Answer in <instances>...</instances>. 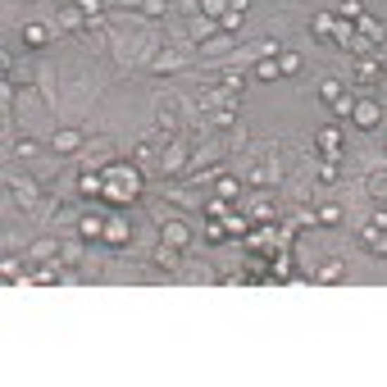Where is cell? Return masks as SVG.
Listing matches in <instances>:
<instances>
[{"mask_svg":"<svg viewBox=\"0 0 387 387\" xmlns=\"http://www.w3.org/2000/svg\"><path fill=\"white\" fill-rule=\"evenodd\" d=\"M278 69H283V77H296V73H301V55L283 51V55H278Z\"/></svg>","mask_w":387,"mask_h":387,"instance_id":"4dcf8cb0","label":"cell"},{"mask_svg":"<svg viewBox=\"0 0 387 387\" xmlns=\"http://www.w3.org/2000/svg\"><path fill=\"white\" fill-rule=\"evenodd\" d=\"M315 141H319V155H324V160H337V155H342V128H333V123L319 128Z\"/></svg>","mask_w":387,"mask_h":387,"instance_id":"8fae6325","label":"cell"},{"mask_svg":"<svg viewBox=\"0 0 387 387\" xmlns=\"http://www.w3.org/2000/svg\"><path fill=\"white\" fill-rule=\"evenodd\" d=\"M215 196L237 201V196H241V178H232V173H219V178H215Z\"/></svg>","mask_w":387,"mask_h":387,"instance_id":"7402d4cb","label":"cell"},{"mask_svg":"<svg viewBox=\"0 0 387 387\" xmlns=\"http://www.w3.org/2000/svg\"><path fill=\"white\" fill-rule=\"evenodd\" d=\"M101 5H105V0H77V9H82L87 18H96V14H101Z\"/></svg>","mask_w":387,"mask_h":387,"instance_id":"b9f144b4","label":"cell"},{"mask_svg":"<svg viewBox=\"0 0 387 387\" xmlns=\"http://www.w3.org/2000/svg\"><path fill=\"white\" fill-rule=\"evenodd\" d=\"M219 32H224V27H219V18H210V14H196L191 27H187L191 42H210V37H219Z\"/></svg>","mask_w":387,"mask_h":387,"instance_id":"7c38bea8","label":"cell"},{"mask_svg":"<svg viewBox=\"0 0 387 387\" xmlns=\"http://www.w3.org/2000/svg\"><path fill=\"white\" fill-rule=\"evenodd\" d=\"M201 14H210V18H224V14H228V0H201Z\"/></svg>","mask_w":387,"mask_h":387,"instance_id":"74e56055","label":"cell"},{"mask_svg":"<svg viewBox=\"0 0 387 387\" xmlns=\"http://www.w3.org/2000/svg\"><path fill=\"white\" fill-rule=\"evenodd\" d=\"M60 283H73V274H64L60 260H42V265L27 274V283H23V287H60Z\"/></svg>","mask_w":387,"mask_h":387,"instance_id":"3957f363","label":"cell"},{"mask_svg":"<svg viewBox=\"0 0 387 387\" xmlns=\"http://www.w3.org/2000/svg\"><path fill=\"white\" fill-rule=\"evenodd\" d=\"M9 196H14V205L32 210L37 205V182L32 178H14V182H9Z\"/></svg>","mask_w":387,"mask_h":387,"instance_id":"4fadbf2b","label":"cell"},{"mask_svg":"<svg viewBox=\"0 0 387 387\" xmlns=\"http://www.w3.org/2000/svg\"><path fill=\"white\" fill-rule=\"evenodd\" d=\"M346 278V260H328L324 269H315V283H342Z\"/></svg>","mask_w":387,"mask_h":387,"instance_id":"603a6c76","label":"cell"},{"mask_svg":"<svg viewBox=\"0 0 387 387\" xmlns=\"http://www.w3.org/2000/svg\"><path fill=\"white\" fill-rule=\"evenodd\" d=\"M82 260V237L69 241V246H60V265H77Z\"/></svg>","mask_w":387,"mask_h":387,"instance_id":"8d00e7d4","label":"cell"},{"mask_svg":"<svg viewBox=\"0 0 387 387\" xmlns=\"http://www.w3.org/2000/svg\"><path fill=\"white\" fill-rule=\"evenodd\" d=\"M246 182H255V187H269V182H278V164H255V169L246 173Z\"/></svg>","mask_w":387,"mask_h":387,"instance_id":"484cf974","label":"cell"},{"mask_svg":"<svg viewBox=\"0 0 387 387\" xmlns=\"http://www.w3.org/2000/svg\"><path fill=\"white\" fill-rule=\"evenodd\" d=\"M155 265L173 274V269L182 265V250H178V246H169V241H160V246H155Z\"/></svg>","mask_w":387,"mask_h":387,"instance_id":"d6986e66","label":"cell"},{"mask_svg":"<svg viewBox=\"0 0 387 387\" xmlns=\"http://www.w3.org/2000/svg\"><path fill=\"white\" fill-rule=\"evenodd\" d=\"M155 123H160V132H178V101L173 96L155 101Z\"/></svg>","mask_w":387,"mask_h":387,"instance_id":"30bf717a","label":"cell"},{"mask_svg":"<svg viewBox=\"0 0 387 387\" xmlns=\"http://www.w3.org/2000/svg\"><path fill=\"white\" fill-rule=\"evenodd\" d=\"M383 60H379V55H360V60H355V69H351V82L355 87H379L383 82Z\"/></svg>","mask_w":387,"mask_h":387,"instance_id":"8992f818","label":"cell"},{"mask_svg":"<svg viewBox=\"0 0 387 387\" xmlns=\"http://www.w3.org/2000/svg\"><path fill=\"white\" fill-rule=\"evenodd\" d=\"M219 87L232 91V96H246V73H224V77H219Z\"/></svg>","mask_w":387,"mask_h":387,"instance_id":"1f68e13d","label":"cell"},{"mask_svg":"<svg viewBox=\"0 0 387 387\" xmlns=\"http://www.w3.org/2000/svg\"><path fill=\"white\" fill-rule=\"evenodd\" d=\"M0 278H5V287H23V283H27V274H23V265H18V255H5V260H0Z\"/></svg>","mask_w":387,"mask_h":387,"instance_id":"2e32d148","label":"cell"},{"mask_svg":"<svg viewBox=\"0 0 387 387\" xmlns=\"http://www.w3.org/2000/svg\"><path fill=\"white\" fill-rule=\"evenodd\" d=\"M201 105H210V123H215V128H237V105H241V96H232V91H224V87H215L210 96H201Z\"/></svg>","mask_w":387,"mask_h":387,"instance_id":"7a4b0ae2","label":"cell"},{"mask_svg":"<svg viewBox=\"0 0 387 387\" xmlns=\"http://www.w3.org/2000/svg\"><path fill=\"white\" fill-rule=\"evenodd\" d=\"M355 32H360V42H364V46H379V42H383V27H379V23H374V18H369V14H364V18H360V23H355Z\"/></svg>","mask_w":387,"mask_h":387,"instance_id":"cb8c5ba5","label":"cell"},{"mask_svg":"<svg viewBox=\"0 0 387 387\" xmlns=\"http://www.w3.org/2000/svg\"><path fill=\"white\" fill-rule=\"evenodd\" d=\"M337 18H346V23H360V18H364V5H360V0H342V5H337Z\"/></svg>","mask_w":387,"mask_h":387,"instance_id":"f546056e","label":"cell"},{"mask_svg":"<svg viewBox=\"0 0 387 387\" xmlns=\"http://www.w3.org/2000/svg\"><path fill=\"white\" fill-rule=\"evenodd\" d=\"M260 55H283V42H278V37H269V42L260 46Z\"/></svg>","mask_w":387,"mask_h":387,"instance_id":"7bdbcfd3","label":"cell"},{"mask_svg":"<svg viewBox=\"0 0 387 387\" xmlns=\"http://www.w3.org/2000/svg\"><path fill=\"white\" fill-rule=\"evenodd\" d=\"M228 205H232V201H224V196H210V201H205V219H228V215H232Z\"/></svg>","mask_w":387,"mask_h":387,"instance_id":"d6a6232c","label":"cell"},{"mask_svg":"<svg viewBox=\"0 0 387 387\" xmlns=\"http://www.w3.org/2000/svg\"><path fill=\"white\" fill-rule=\"evenodd\" d=\"M128 241H132V219H123V215H110V224H105V246L123 250Z\"/></svg>","mask_w":387,"mask_h":387,"instance_id":"ba28073f","label":"cell"},{"mask_svg":"<svg viewBox=\"0 0 387 387\" xmlns=\"http://www.w3.org/2000/svg\"><path fill=\"white\" fill-rule=\"evenodd\" d=\"M51 146L60 151V155H73L77 146H82V132H77V128H60V132L51 137Z\"/></svg>","mask_w":387,"mask_h":387,"instance_id":"e0dca14e","label":"cell"},{"mask_svg":"<svg viewBox=\"0 0 387 387\" xmlns=\"http://www.w3.org/2000/svg\"><path fill=\"white\" fill-rule=\"evenodd\" d=\"M351 123L360 132H374L383 123V105L374 101V96H360V101H355V110H351Z\"/></svg>","mask_w":387,"mask_h":387,"instance_id":"5b68a950","label":"cell"},{"mask_svg":"<svg viewBox=\"0 0 387 387\" xmlns=\"http://www.w3.org/2000/svg\"><path fill=\"white\" fill-rule=\"evenodd\" d=\"M160 164H164V173H182L187 169V146H182V141H169V151L160 155Z\"/></svg>","mask_w":387,"mask_h":387,"instance_id":"9a60e30c","label":"cell"},{"mask_svg":"<svg viewBox=\"0 0 387 387\" xmlns=\"http://www.w3.org/2000/svg\"><path fill=\"white\" fill-rule=\"evenodd\" d=\"M319 96H324V101L333 105L337 96H346V82H342V77H324V82H319Z\"/></svg>","mask_w":387,"mask_h":387,"instance_id":"f1b7e54d","label":"cell"},{"mask_svg":"<svg viewBox=\"0 0 387 387\" xmlns=\"http://www.w3.org/2000/svg\"><path fill=\"white\" fill-rule=\"evenodd\" d=\"M105 224H110V215L105 210H87V215L73 219V232L82 241H105Z\"/></svg>","mask_w":387,"mask_h":387,"instance_id":"277c9868","label":"cell"},{"mask_svg":"<svg viewBox=\"0 0 387 387\" xmlns=\"http://www.w3.org/2000/svg\"><path fill=\"white\" fill-rule=\"evenodd\" d=\"M32 260H37V265H42V260H60V241H55V237L32 241Z\"/></svg>","mask_w":387,"mask_h":387,"instance_id":"d4e9b609","label":"cell"},{"mask_svg":"<svg viewBox=\"0 0 387 387\" xmlns=\"http://www.w3.org/2000/svg\"><path fill=\"white\" fill-rule=\"evenodd\" d=\"M319 182H324V187H333V182H337V160H324V164H319Z\"/></svg>","mask_w":387,"mask_h":387,"instance_id":"f35d334b","label":"cell"},{"mask_svg":"<svg viewBox=\"0 0 387 387\" xmlns=\"http://www.w3.org/2000/svg\"><path fill=\"white\" fill-rule=\"evenodd\" d=\"M77 196H82V201H101L105 196V169H96V164H91V169L77 173Z\"/></svg>","mask_w":387,"mask_h":387,"instance_id":"52a82bcc","label":"cell"},{"mask_svg":"<svg viewBox=\"0 0 387 387\" xmlns=\"http://www.w3.org/2000/svg\"><path fill=\"white\" fill-rule=\"evenodd\" d=\"M205 241H228V228H224V219H205Z\"/></svg>","mask_w":387,"mask_h":387,"instance_id":"836d02e7","label":"cell"},{"mask_svg":"<svg viewBox=\"0 0 387 387\" xmlns=\"http://www.w3.org/2000/svg\"><path fill=\"white\" fill-rule=\"evenodd\" d=\"M141 14H151V18H164V14H169V0H146V5H141Z\"/></svg>","mask_w":387,"mask_h":387,"instance_id":"60d3db41","label":"cell"},{"mask_svg":"<svg viewBox=\"0 0 387 387\" xmlns=\"http://www.w3.org/2000/svg\"><path fill=\"white\" fill-rule=\"evenodd\" d=\"M369 250H374V255H383V260H387V232H379V241H374Z\"/></svg>","mask_w":387,"mask_h":387,"instance_id":"ee69618b","label":"cell"},{"mask_svg":"<svg viewBox=\"0 0 387 387\" xmlns=\"http://www.w3.org/2000/svg\"><path fill=\"white\" fill-rule=\"evenodd\" d=\"M310 32H315V42H333L337 14H315V18H310Z\"/></svg>","mask_w":387,"mask_h":387,"instance_id":"ac0fdd59","label":"cell"},{"mask_svg":"<svg viewBox=\"0 0 387 387\" xmlns=\"http://www.w3.org/2000/svg\"><path fill=\"white\" fill-rule=\"evenodd\" d=\"M241 18H246L241 9H228V14L219 18V27H224V32H237V27H241Z\"/></svg>","mask_w":387,"mask_h":387,"instance_id":"ab89813d","label":"cell"},{"mask_svg":"<svg viewBox=\"0 0 387 387\" xmlns=\"http://www.w3.org/2000/svg\"><path fill=\"white\" fill-rule=\"evenodd\" d=\"M18 37H23V46H27V51H42V46L51 42V32H46L42 23H23V32H18Z\"/></svg>","mask_w":387,"mask_h":387,"instance_id":"ffe728a7","label":"cell"},{"mask_svg":"<svg viewBox=\"0 0 387 387\" xmlns=\"http://www.w3.org/2000/svg\"><path fill=\"white\" fill-rule=\"evenodd\" d=\"M246 215H250V224H278V205H274L269 196L250 201V205H246Z\"/></svg>","mask_w":387,"mask_h":387,"instance_id":"5bb4252c","label":"cell"},{"mask_svg":"<svg viewBox=\"0 0 387 387\" xmlns=\"http://www.w3.org/2000/svg\"><path fill=\"white\" fill-rule=\"evenodd\" d=\"M328 110H333V119H351V110H355V101H351V91L346 96H337L333 105H328Z\"/></svg>","mask_w":387,"mask_h":387,"instance_id":"e575fe53","label":"cell"},{"mask_svg":"<svg viewBox=\"0 0 387 387\" xmlns=\"http://www.w3.org/2000/svg\"><path fill=\"white\" fill-rule=\"evenodd\" d=\"M255 77H260V82H278V77H283L278 55H260V60H255Z\"/></svg>","mask_w":387,"mask_h":387,"instance_id":"44dd1931","label":"cell"},{"mask_svg":"<svg viewBox=\"0 0 387 387\" xmlns=\"http://www.w3.org/2000/svg\"><path fill=\"white\" fill-rule=\"evenodd\" d=\"M119 5H123V9H141V5H146V0H119Z\"/></svg>","mask_w":387,"mask_h":387,"instance_id":"f6af8a7d","label":"cell"},{"mask_svg":"<svg viewBox=\"0 0 387 387\" xmlns=\"http://www.w3.org/2000/svg\"><path fill=\"white\" fill-rule=\"evenodd\" d=\"M364 182H369V196H374V201H383V196H387V169H383V173H369Z\"/></svg>","mask_w":387,"mask_h":387,"instance_id":"d590c367","label":"cell"},{"mask_svg":"<svg viewBox=\"0 0 387 387\" xmlns=\"http://www.w3.org/2000/svg\"><path fill=\"white\" fill-rule=\"evenodd\" d=\"M141 187H146V178H141V169H132V164H105V205L123 210L132 205V201L141 196Z\"/></svg>","mask_w":387,"mask_h":387,"instance_id":"6da1fadb","label":"cell"},{"mask_svg":"<svg viewBox=\"0 0 387 387\" xmlns=\"http://www.w3.org/2000/svg\"><path fill=\"white\" fill-rule=\"evenodd\" d=\"M224 228H228V237H237V241H241L255 224H250V215H228V219H224Z\"/></svg>","mask_w":387,"mask_h":387,"instance_id":"83f0119b","label":"cell"},{"mask_svg":"<svg viewBox=\"0 0 387 387\" xmlns=\"http://www.w3.org/2000/svg\"><path fill=\"white\" fill-rule=\"evenodd\" d=\"M160 241H169V246L187 250V241H191V228L182 224V219H164V224H160Z\"/></svg>","mask_w":387,"mask_h":387,"instance_id":"9c48e42d","label":"cell"},{"mask_svg":"<svg viewBox=\"0 0 387 387\" xmlns=\"http://www.w3.org/2000/svg\"><path fill=\"white\" fill-rule=\"evenodd\" d=\"M315 224L337 228V224H342V205H333V201H328V205H319V210H315Z\"/></svg>","mask_w":387,"mask_h":387,"instance_id":"4316f807","label":"cell"}]
</instances>
